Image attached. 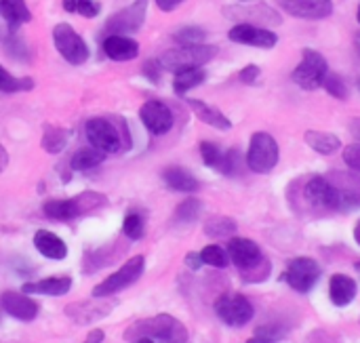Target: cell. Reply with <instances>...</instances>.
I'll return each mask as SVG.
<instances>
[{"label": "cell", "mask_w": 360, "mask_h": 343, "mask_svg": "<svg viewBox=\"0 0 360 343\" xmlns=\"http://www.w3.org/2000/svg\"><path fill=\"white\" fill-rule=\"evenodd\" d=\"M243 167H245V158H243L240 150L232 148V150L224 152V156H221V162H219L217 171H219V173H224V175H228V177H234V175H238V173H240V169H243Z\"/></svg>", "instance_id": "cell-36"}, {"label": "cell", "mask_w": 360, "mask_h": 343, "mask_svg": "<svg viewBox=\"0 0 360 343\" xmlns=\"http://www.w3.org/2000/svg\"><path fill=\"white\" fill-rule=\"evenodd\" d=\"M327 74H329L327 59L321 53L312 51V48H304L302 63L293 70L291 78H293V82L300 89H304V91H316L319 86H323Z\"/></svg>", "instance_id": "cell-8"}, {"label": "cell", "mask_w": 360, "mask_h": 343, "mask_svg": "<svg viewBox=\"0 0 360 343\" xmlns=\"http://www.w3.org/2000/svg\"><path fill=\"white\" fill-rule=\"evenodd\" d=\"M304 139H306V143H308L314 152H319V154H323V156H333L338 150H342V141H340V137L333 135V133H325V131H306Z\"/></svg>", "instance_id": "cell-26"}, {"label": "cell", "mask_w": 360, "mask_h": 343, "mask_svg": "<svg viewBox=\"0 0 360 343\" xmlns=\"http://www.w3.org/2000/svg\"><path fill=\"white\" fill-rule=\"evenodd\" d=\"M200 156H202V162H205L207 167H211V169L217 171L224 152L219 150L217 143H213V141H202V143H200Z\"/></svg>", "instance_id": "cell-41"}, {"label": "cell", "mask_w": 360, "mask_h": 343, "mask_svg": "<svg viewBox=\"0 0 360 343\" xmlns=\"http://www.w3.org/2000/svg\"><path fill=\"white\" fill-rule=\"evenodd\" d=\"M146 15H148V0H135L129 6L120 8L118 13H114L105 21V32H108V36H112V34H120V36L135 34L143 25Z\"/></svg>", "instance_id": "cell-11"}, {"label": "cell", "mask_w": 360, "mask_h": 343, "mask_svg": "<svg viewBox=\"0 0 360 343\" xmlns=\"http://www.w3.org/2000/svg\"><path fill=\"white\" fill-rule=\"evenodd\" d=\"M335 192H338V202L340 211H352L360 207V175L354 173H333L327 177Z\"/></svg>", "instance_id": "cell-14"}, {"label": "cell", "mask_w": 360, "mask_h": 343, "mask_svg": "<svg viewBox=\"0 0 360 343\" xmlns=\"http://www.w3.org/2000/svg\"><path fill=\"white\" fill-rule=\"evenodd\" d=\"M122 232L129 240H139L143 238L146 232V221L139 213H129L122 221Z\"/></svg>", "instance_id": "cell-39"}, {"label": "cell", "mask_w": 360, "mask_h": 343, "mask_svg": "<svg viewBox=\"0 0 360 343\" xmlns=\"http://www.w3.org/2000/svg\"><path fill=\"white\" fill-rule=\"evenodd\" d=\"M105 339V333L101 331V329H93L91 333H89V339L86 343H101Z\"/></svg>", "instance_id": "cell-49"}, {"label": "cell", "mask_w": 360, "mask_h": 343, "mask_svg": "<svg viewBox=\"0 0 360 343\" xmlns=\"http://www.w3.org/2000/svg\"><path fill=\"white\" fill-rule=\"evenodd\" d=\"M247 343H272V342H268V339H262V337H251V339H249Z\"/></svg>", "instance_id": "cell-54"}, {"label": "cell", "mask_w": 360, "mask_h": 343, "mask_svg": "<svg viewBox=\"0 0 360 343\" xmlns=\"http://www.w3.org/2000/svg\"><path fill=\"white\" fill-rule=\"evenodd\" d=\"M61 4L68 13H76V0H63Z\"/></svg>", "instance_id": "cell-52"}, {"label": "cell", "mask_w": 360, "mask_h": 343, "mask_svg": "<svg viewBox=\"0 0 360 343\" xmlns=\"http://www.w3.org/2000/svg\"><path fill=\"white\" fill-rule=\"evenodd\" d=\"M154 2H156V6H158L160 11L169 13V11H175L184 0H154Z\"/></svg>", "instance_id": "cell-48"}, {"label": "cell", "mask_w": 360, "mask_h": 343, "mask_svg": "<svg viewBox=\"0 0 360 343\" xmlns=\"http://www.w3.org/2000/svg\"><path fill=\"white\" fill-rule=\"evenodd\" d=\"M205 36H207V32L202 27H198V25H186V27H181V30H177L173 34V38L179 44H202Z\"/></svg>", "instance_id": "cell-40"}, {"label": "cell", "mask_w": 360, "mask_h": 343, "mask_svg": "<svg viewBox=\"0 0 360 343\" xmlns=\"http://www.w3.org/2000/svg\"><path fill=\"white\" fill-rule=\"evenodd\" d=\"M86 139L91 141L93 148L101 150L103 154H116L122 152L131 145V137L127 133V127L122 124V131L110 120V118H91L84 124Z\"/></svg>", "instance_id": "cell-3"}, {"label": "cell", "mask_w": 360, "mask_h": 343, "mask_svg": "<svg viewBox=\"0 0 360 343\" xmlns=\"http://www.w3.org/2000/svg\"><path fill=\"white\" fill-rule=\"evenodd\" d=\"M0 15L8 25H21L32 21V13L23 0H0Z\"/></svg>", "instance_id": "cell-28"}, {"label": "cell", "mask_w": 360, "mask_h": 343, "mask_svg": "<svg viewBox=\"0 0 360 343\" xmlns=\"http://www.w3.org/2000/svg\"><path fill=\"white\" fill-rule=\"evenodd\" d=\"M281 158V150L276 139L270 133H253L247 150V167L253 173H270Z\"/></svg>", "instance_id": "cell-5"}, {"label": "cell", "mask_w": 360, "mask_h": 343, "mask_svg": "<svg viewBox=\"0 0 360 343\" xmlns=\"http://www.w3.org/2000/svg\"><path fill=\"white\" fill-rule=\"evenodd\" d=\"M200 259H202V264H205V266L219 268V270L228 268V264H230L228 251H226V249H221L219 245H209V247H205V249L200 251Z\"/></svg>", "instance_id": "cell-37"}, {"label": "cell", "mask_w": 360, "mask_h": 343, "mask_svg": "<svg viewBox=\"0 0 360 343\" xmlns=\"http://www.w3.org/2000/svg\"><path fill=\"white\" fill-rule=\"evenodd\" d=\"M74 202H76V209L80 215L84 213H91V211H97L101 207L108 205V198L99 192H82L78 196H74Z\"/></svg>", "instance_id": "cell-35"}, {"label": "cell", "mask_w": 360, "mask_h": 343, "mask_svg": "<svg viewBox=\"0 0 360 343\" xmlns=\"http://www.w3.org/2000/svg\"><path fill=\"white\" fill-rule=\"evenodd\" d=\"M278 6L300 19H325L333 13V2L331 0H276Z\"/></svg>", "instance_id": "cell-16"}, {"label": "cell", "mask_w": 360, "mask_h": 343, "mask_svg": "<svg viewBox=\"0 0 360 343\" xmlns=\"http://www.w3.org/2000/svg\"><path fill=\"white\" fill-rule=\"evenodd\" d=\"M105 297H93L91 302H76L72 306L65 308V314L78 323V325H89V323H95L103 316H108L114 308V304H103Z\"/></svg>", "instance_id": "cell-18"}, {"label": "cell", "mask_w": 360, "mask_h": 343, "mask_svg": "<svg viewBox=\"0 0 360 343\" xmlns=\"http://www.w3.org/2000/svg\"><path fill=\"white\" fill-rule=\"evenodd\" d=\"M321 274H323V270H321V266H319L316 259H312V257H295V259L289 261L283 278H285V283L293 291H297V293H310L316 287Z\"/></svg>", "instance_id": "cell-10"}, {"label": "cell", "mask_w": 360, "mask_h": 343, "mask_svg": "<svg viewBox=\"0 0 360 343\" xmlns=\"http://www.w3.org/2000/svg\"><path fill=\"white\" fill-rule=\"evenodd\" d=\"M162 181H165L171 190L181 192V194H194V192L200 188L198 179H196L190 171H186V169H181V167H169V169H165V171H162Z\"/></svg>", "instance_id": "cell-24"}, {"label": "cell", "mask_w": 360, "mask_h": 343, "mask_svg": "<svg viewBox=\"0 0 360 343\" xmlns=\"http://www.w3.org/2000/svg\"><path fill=\"white\" fill-rule=\"evenodd\" d=\"M236 230H238L236 221L226 215H213L205 221V234L211 238H228L236 234Z\"/></svg>", "instance_id": "cell-33"}, {"label": "cell", "mask_w": 360, "mask_h": 343, "mask_svg": "<svg viewBox=\"0 0 360 343\" xmlns=\"http://www.w3.org/2000/svg\"><path fill=\"white\" fill-rule=\"evenodd\" d=\"M323 86H325V91L329 93V95H333L335 99H346L348 97V86H346V82L342 80V76H338V74H327L325 76V82H323Z\"/></svg>", "instance_id": "cell-42"}, {"label": "cell", "mask_w": 360, "mask_h": 343, "mask_svg": "<svg viewBox=\"0 0 360 343\" xmlns=\"http://www.w3.org/2000/svg\"><path fill=\"white\" fill-rule=\"evenodd\" d=\"M53 42L59 55L72 65H82L89 59V46L84 38L70 23H57L53 27Z\"/></svg>", "instance_id": "cell-9"}, {"label": "cell", "mask_w": 360, "mask_h": 343, "mask_svg": "<svg viewBox=\"0 0 360 343\" xmlns=\"http://www.w3.org/2000/svg\"><path fill=\"white\" fill-rule=\"evenodd\" d=\"M143 268H146V259L143 255H135L131 257L129 261H124V266L114 272L112 276L103 278L99 285L93 287V297H112L120 291H124L127 287L135 285L141 274H143Z\"/></svg>", "instance_id": "cell-6"}, {"label": "cell", "mask_w": 360, "mask_h": 343, "mask_svg": "<svg viewBox=\"0 0 360 343\" xmlns=\"http://www.w3.org/2000/svg\"><path fill=\"white\" fill-rule=\"evenodd\" d=\"M70 139V131L61 129V127H44V135H42V150L46 154H59L61 150H65Z\"/></svg>", "instance_id": "cell-31"}, {"label": "cell", "mask_w": 360, "mask_h": 343, "mask_svg": "<svg viewBox=\"0 0 360 343\" xmlns=\"http://www.w3.org/2000/svg\"><path fill=\"white\" fill-rule=\"evenodd\" d=\"M217 55V46L213 44H181L177 48H169L158 59L162 70L167 72H181L188 67H202Z\"/></svg>", "instance_id": "cell-4"}, {"label": "cell", "mask_w": 360, "mask_h": 343, "mask_svg": "<svg viewBox=\"0 0 360 343\" xmlns=\"http://www.w3.org/2000/svg\"><path fill=\"white\" fill-rule=\"evenodd\" d=\"M34 89V78H15L0 65V91L2 93H21Z\"/></svg>", "instance_id": "cell-34"}, {"label": "cell", "mask_w": 360, "mask_h": 343, "mask_svg": "<svg viewBox=\"0 0 360 343\" xmlns=\"http://www.w3.org/2000/svg\"><path fill=\"white\" fill-rule=\"evenodd\" d=\"M188 105L192 108V112L198 116V120H202L205 124L213 127V129H219V131H230L232 129V122L228 120V116H224L217 108L200 101V99H188Z\"/></svg>", "instance_id": "cell-25"}, {"label": "cell", "mask_w": 360, "mask_h": 343, "mask_svg": "<svg viewBox=\"0 0 360 343\" xmlns=\"http://www.w3.org/2000/svg\"><path fill=\"white\" fill-rule=\"evenodd\" d=\"M304 198L308 200V205H312L314 209H325V211H340V202H338V192L333 188V183L323 177V175H314L306 188H304Z\"/></svg>", "instance_id": "cell-13"}, {"label": "cell", "mask_w": 360, "mask_h": 343, "mask_svg": "<svg viewBox=\"0 0 360 343\" xmlns=\"http://www.w3.org/2000/svg\"><path fill=\"white\" fill-rule=\"evenodd\" d=\"M228 257L234 264L243 280L247 283H264L270 276V261L262 253L259 245L251 238H230L228 240Z\"/></svg>", "instance_id": "cell-1"}, {"label": "cell", "mask_w": 360, "mask_h": 343, "mask_svg": "<svg viewBox=\"0 0 360 343\" xmlns=\"http://www.w3.org/2000/svg\"><path fill=\"white\" fill-rule=\"evenodd\" d=\"M215 314L224 325H228L232 329H240L253 321L255 308L240 293H224L215 302Z\"/></svg>", "instance_id": "cell-7"}, {"label": "cell", "mask_w": 360, "mask_h": 343, "mask_svg": "<svg viewBox=\"0 0 360 343\" xmlns=\"http://www.w3.org/2000/svg\"><path fill=\"white\" fill-rule=\"evenodd\" d=\"M344 162H346L352 171L360 173V143L346 145V150H344Z\"/></svg>", "instance_id": "cell-44"}, {"label": "cell", "mask_w": 360, "mask_h": 343, "mask_svg": "<svg viewBox=\"0 0 360 343\" xmlns=\"http://www.w3.org/2000/svg\"><path fill=\"white\" fill-rule=\"evenodd\" d=\"M162 65H160V61L156 59V61H146V65H143V74H146V78H150L152 82H158L160 80V76H162Z\"/></svg>", "instance_id": "cell-45"}, {"label": "cell", "mask_w": 360, "mask_h": 343, "mask_svg": "<svg viewBox=\"0 0 360 343\" xmlns=\"http://www.w3.org/2000/svg\"><path fill=\"white\" fill-rule=\"evenodd\" d=\"M8 167V152L4 150V145L0 143V173Z\"/></svg>", "instance_id": "cell-50"}, {"label": "cell", "mask_w": 360, "mask_h": 343, "mask_svg": "<svg viewBox=\"0 0 360 343\" xmlns=\"http://www.w3.org/2000/svg\"><path fill=\"white\" fill-rule=\"evenodd\" d=\"M202 202L198 198H186L177 209H175V219L181 224H192L200 217Z\"/></svg>", "instance_id": "cell-38"}, {"label": "cell", "mask_w": 360, "mask_h": 343, "mask_svg": "<svg viewBox=\"0 0 360 343\" xmlns=\"http://www.w3.org/2000/svg\"><path fill=\"white\" fill-rule=\"evenodd\" d=\"M103 53L114 61H131L139 55V42L131 36L112 34L103 40Z\"/></svg>", "instance_id": "cell-20"}, {"label": "cell", "mask_w": 360, "mask_h": 343, "mask_svg": "<svg viewBox=\"0 0 360 343\" xmlns=\"http://www.w3.org/2000/svg\"><path fill=\"white\" fill-rule=\"evenodd\" d=\"M359 23H360V6H359Z\"/></svg>", "instance_id": "cell-58"}, {"label": "cell", "mask_w": 360, "mask_h": 343, "mask_svg": "<svg viewBox=\"0 0 360 343\" xmlns=\"http://www.w3.org/2000/svg\"><path fill=\"white\" fill-rule=\"evenodd\" d=\"M4 51L8 57H13L17 61H30V48H27L23 36L19 34L17 25H8L6 38H4Z\"/></svg>", "instance_id": "cell-30"}, {"label": "cell", "mask_w": 360, "mask_h": 343, "mask_svg": "<svg viewBox=\"0 0 360 343\" xmlns=\"http://www.w3.org/2000/svg\"><path fill=\"white\" fill-rule=\"evenodd\" d=\"M143 337L154 343H188V329L181 321L169 314H158L152 318L137 321L124 331L127 342H137Z\"/></svg>", "instance_id": "cell-2"}, {"label": "cell", "mask_w": 360, "mask_h": 343, "mask_svg": "<svg viewBox=\"0 0 360 343\" xmlns=\"http://www.w3.org/2000/svg\"><path fill=\"white\" fill-rule=\"evenodd\" d=\"M354 46H356V51H359V55H360V32L354 36Z\"/></svg>", "instance_id": "cell-55"}, {"label": "cell", "mask_w": 360, "mask_h": 343, "mask_svg": "<svg viewBox=\"0 0 360 343\" xmlns=\"http://www.w3.org/2000/svg\"><path fill=\"white\" fill-rule=\"evenodd\" d=\"M34 247L36 251L46 257V259H55V261H61L68 257V245L53 232L49 230H38L34 234Z\"/></svg>", "instance_id": "cell-23"}, {"label": "cell", "mask_w": 360, "mask_h": 343, "mask_svg": "<svg viewBox=\"0 0 360 343\" xmlns=\"http://www.w3.org/2000/svg\"><path fill=\"white\" fill-rule=\"evenodd\" d=\"M186 266H188L190 270H194V272L200 270V268L205 266L202 259H200V253H188V255H186Z\"/></svg>", "instance_id": "cell-47"}, {"label": "cell", "mask_w": 360, "mask_h": 343, "mask_svg": "<svg viewBox=\"0 0 360 343\" xmlns=\"http://www.w3.org/2000/svg\"><path fill=\"white\" fill-rule=\"evenodd\" d=\"M228 38L232 42L238 44H251V46H259V48H272L276 44V34L259 27V25H249V23H238L228 32Z\"/></svg>", "instance_id": "cell-17"}, {"label": "cell", "mask_w": 360, "mask_h": 343, "mask_svg": "<svg viewBox=\"0 0 360 343\" xmlns=\"http://www.w3.org/2000/svg\"><path fill=\"white\" fill-rule=\"evenodd\" d=\"M103 158H105V154L101 152V150H97V148H82V150H78L74 156H72V160H70V167L74 169V171H91V169H95V167H99L101 162H103Z\"/></svg>", "instance_id": "cell-32"}, {"label": "cell", "mask_w": 360, "mask_h": 343, "mask_svg": "<svg viewBox=\"0 0 360 343\" xmlns=\"http://www.w3.org/2000/svg\"><path fill=\"white\" fill-rule=\"evenodd\" d=\"M72 289L70 276H51L42 278L38 283H25L21 287V293L25 295H46V297H61Z\"/></svg>", "instance_id": "cell-22"}, {"label": "cell", "mask_w": 360, "mask_h": 343, "mask_svg": "<svg viewBox=\"0 0 360 343\" xmlns=\"http://www.w3.org/2000/svg\"><path fill=\"white\" fill-rule=\"evenodd\" d=\"M99 11H101V2H97V0H76V13H80L86 19L97 17Z\"/></svg>", "instance_id": "cell-43"}, {"label": "cell", "mask_w": 360, "mask_h": 343, "mask_svg": "<svg viewBox=\"0 0 360 343\" xmlns=\"http://www.w3.org/2000/svg\"><path fill=\"white\" fill-rule=\"evenodd\" d=\"M139 118L143 122V127L152 133V135H165L173 129V112L167 103L158 101V99H150L141 105L139 110Z\"/></svg>", "instance_id": "cell-12"}, {"label": "cell", "mask_w": 360, "mask_h": 343, "mask_svg": "<svg viewBox=\"0 0 360 343\" xmlns=\"http://www.w3.org/2000/svg\"><path fill=\"white\" fill-rule=\"evenodd\" d=\"M207 80V72L202 67H188L175 74L173 78V91L177 95H186L188 91L196 89L198 84H202Z\"/></svg>", "instance_id": "cell-29"}, {"label": "cell", "mask_w": 360, "mask_h": 343, "mask_svg": "<svg viewBox=\"0 0 360 343\" xmlns=\"http://www.w3.org/2000/svg\"><path fill=\"white\" fill-rule=\"evenodd\" d=\"M354 240L359 242V247H360V219H359V224H356V228H354Z\"/></svg>", "instance_id": "cell-53"}, {"label": "cell", "mask_w": 360, "mask_h": 343, "mask_svg": "<svg viewBox=\"0 0 360 343\" xmlns=\"http://www.w3.org/2000/svg\"><path fill=\"white\" fill-rule=\"evenodd\" d=\"M259 74H262V72H259V67L251 63V65H247V67L240 72V80H243L245 84H255V82H257V78H259Z\"/></svg>", "instance_id": "cell-46"}, {"label": "cell", "mask_w": 360, "mask_h": 343, "mask_svg": "<svg viewBox=\"0 0 360 343\" xmlns=\"http://www.w3.org/2000/svg\"><path fill=\"white\" fill-rule=\"evenodd\" d=\"M44 217L49 219H55V221H72L76 217H80L78 209H76V202L74 198H59V200H46L44 207Z\"/></svg>", "instance_id": "cell-27"}, {"label": "cell", "mask_w": 360, "mask_h": 343, "mask_svg": "<svg viewBox=\"0 0 360 343\" xmlns=\"http://www.w3.org/2000/svg\"><path fill=\"white\" fill-rule=\"evenodd\" d=\"M354 268H356V272H359V276H360V261H356V266H354Z\"/></svg>", "instance_id": "cell-57"}, {"label": "cell", "mask_w": 360, "mask_h": 343, "mask_svg": "<svg viewBox=\"0 0 360 343\" xmlns=\"http://www.w3.org/2000/svg\"><path fill=\"white\" fill-rule=\"evenodd\" d=\"M350 133L356 137V141L360 143V120H352V122H350Z\"/></svg>", "instance_id": "cell-51"}, {"label": "cell", "mask_w": 360, "mask_h": 343, "mask_svg": "<svg viewBox=\"0 0 360 343\" xmlns=\"http://www.w3.org/2000/svg\"><path fill=\"white\" fill-rule=\"evenodd\" d=\"M359 287L356 280L346 274H333L329 278V299L338 308H346L356 299Z\"/></svg>", "instance_id": "cell-21"}, {"label": "cell", "mask_w": 360, "mask_h": 343, "mask_svg": "<svg viewBox=\"0 0 360 343\" xmlns=\"http://www.w3.org/2000/svg\"><path fill=\"white\" fill-rule=\"evenodd\" d=\"M135 343H154L152 339H148V337H143V339H137Z\"/></svg>", "instance_id": "cell-56"}, {"label": "cell", "mask_w": 360, "mask_h": 343, "mask_svg": "<svg viewBox=\"0 0 360 343\" xmlns=\"http://www.w3.org/2000/svg\"><path fill=\"white\" fill-rule=\"evenodd\" d=\"M0 308L8 316H13L17 321H23V323L36 321L38 310H40V306L32 297H27L25 293H15V291H4L0 295Z\"/></svg>", "instance_id": "cell-15"}, {"label": "cell", "mask_w": 360, "mask_h": 343, "mask_svg": "<svg viewBox=\"0 0 360 343\" xmlns=\"http://www.w3.org/2000/svg\"><path fill=\"white\" fill-rule=\"evenodd\" d=\"M226 17L230 19H243V23H249V25H257V23H270V25H276L281 23V17L276 11H272L270 6L266 4H255V6H228L226 8ZM259 25V27H262Z\"/></svg>", "instance_id": "cell-19"}]
</instances>
